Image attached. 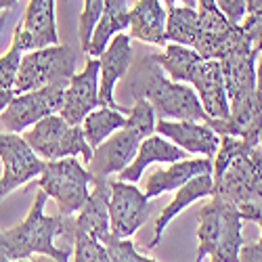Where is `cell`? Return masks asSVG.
Listing matches in <instances>:
<instances>
[{
    "label": "cell",
    "mask_w": 262,
    "mask_h": 262,
    "mask_svg": "<svg viewBox=\"0 0 262 262\" xmlns=\"http://www.w3.org/2000/svg\"><path fill=\"white\" fill-rule=\"evenodd\" d=\"M0 162L5 166L0 179V202L17 187L38 179L45 168V162L34 154L24 137L13 133H0Z\"/></svg>",
    "instance_id": "7c38bea8"
},
{
    "label": "cell",
    "mask_w": 262,
    "mask_h": 262,
    "mask_svg": "<svg viewBox=\"0 0 262 262\" xmlns=\"http://www.w3.org/2000/svg\"><path fill=\"white\" fill-rule=\"evenodd\" d=\"M156 135L168 139L179 149L187 154L214 158L221 137H218L208 124L202 122H172V120H158L156 122Z\"/></svg>",
    "instance_id": "e0dca14e"
},
{
    "label": "cell",
    "mask_w": 262,
    "mask_h": 262,
    "mask_svg": "<svg viewBox=\"0 0 262 262\" xmlns=\"http://www.w3.org/2000/svg\"><path fill=\"white\" fill-rule=\"evenodd\" d=\"M21 57H24V51L17 45H11V49L0 57V91L13 93L17 74H19V65H21Z\"/></svg>",
    "instance_id": "f546056e"
},
{
    "label": "cell",
    "mask_w": 262,
    "mask_h": 262,
    "mask_svg": "<svg viewBox=\"0 0 262 262\" xmlns=\"http://www.w3.org/2000/svg\"><path fill=\"white\" fill-rule=\"evenodd\" d=\"M17 262H59L55 258H49V256H36V258H28V260H17Z\"/></svg>",
    "instance_id": "8d00e7d4"
},
{
    "label": "cell",
    "mask_w": 262,
    "mask_h": 262,
    "mask_svg": "<svg viewBox=\"0 0 262 262\" xmlns=\"http://www.w3.org/2000/svg\"><path fill=\"white\" fill-rule=\"evenodd\" d=\"M256 57L258 55L242 34L218 61L223 68L229 109L244 105L256 97Z\"/></svg>",
    "instance_id": "30bf717a"
},
{
    "label": "cell",
    "mask_w": 262,
    "mask_h": 262,
    "mask_svg": "<svg viewBox=\"0 0 262 262\" xmlns=\"http://www.w3.org/2000/svg\"><path fill=\"white\" fill-rule=\"evenodd\" d=\"M130 28V9H128V0H105L103 15L99 19V24L93 32L91 45H89V55L91 59H99L107 45L112 42L114 36L124 34V30Z\"/></svg>",
    "instance_id": "603a6c76"
},
{
    "label": "cell",
    "mask_w": 262,
    "mask_h": 262,
    "mask_svg": "<svg viewBox=\"0 0 262 262\" xmlns=\"http://www.w3.org/2000/svg\"><path fill=\"white\" fill-rule=\"evenodd\" d=\"M133 38L128 34H118L112 38V42L107 45L105 53L99 57L101 70H99V101L101 107L107 109H116L128 116L130 107H124L116 99V86L118 82L128 74L130 65L135 59V49H133Z\"/></svg>",
    "instance_id": "5bb4252c"
},
{
    "label": "cell",
    "mask_w": 262,
    "mask_h": 262,
    "mask_svg": "<svg viewBox=\"0 0 262 262\" xmlns=\"http://www.w3.org/2000/svg\"><path fill=\"white\" fill-rule=\"evenodd\" d=\"M164 5H166L168 9L177 7V5H181V7H189V9H198V0H164Z\"/></svg>",
    "instance_id": "836d02e7"
},
{
    "label": "cell",
    "mask_w": 262,
    "mask_h": 262,
    "mask_svg": "<svg viewBox=\"0 0 262 262\" xmlns=\"http://www.w3.org/2000/svg\"><path fill=\"white\" fill-rule=\"evenodd\" d=\"M246 9H248V15L258 13L262 9V0H246Z\"/></svg>",
    "instance_id": "e575fe53"
},
{
    "label": "cell",
    "mask_w": 262,
    "mask_h": 262,
    "mask_svg": "<svg viewBox=\"0 0 262 262\" xmlns=\"http://www.w3.org/2000/svg\"><path fill=\"white\" fill-rule=\"evenodd\" d=\"M256 59H258V65H256V97L262 103V53Z\"/></svg>",
    "instance_id": "d6a6232c"
},
{
    "label": "cell",
    "mask_w": 262,
    "mask_h": 262,
    "mask_svg": "<svg viewBox=\"0 0 262 262\" xmlns=\"http://www.w3.org/2000/svg\"><path fill=\"white\" fill-rule=\"evenodd\" d=\"M76 74V51L70 45H55L40 51H30L21 57L13 97L51 84L68 86Z\"/></svg>",
    "instance_id": "8992f818"
},
{
    "label": "cell",
    "mask_w": 262,
    "mask_h": 262,
    "mask_svg": "<svg viewBox=\"0 0 262 262\" xmlns=\"http://www.w3.org/2000/svg\"><path fill=\"white\" fill-rule=\"evenodd\" d=\"M126 126V116L116 109H107V107H99L95 112H91L82 122V130L86 143L91 145V149L95 151L99 145H103L109 137H112L116 130Z\"/></svg>",
    "instance_id": "cb8c5ba5"
},
{
    "label": "cell",
    "mask_w": 262,
    "mask_h": 262,
    "mask_svg": "<svg viewBox=\"0 0 262 262\" xmlns=\"http://www.w3.org/2000/svg\"><path fill=\"white\" fill-rule=\"evenodd\" d=\"M212 187H214V181H212V174H202V177H195L191 179L187 185H183L177 195H174V200L164 208V212L158 216L156 221V229H154V239L149 242V250L158 248V244L162 242V235L164 231L168 229V225L177 218L185 208H189L193 202H198L202 198H208L212 195Z\"/></svg>",
    "instance_id": "7402d4cb"
},
{
    "label": "cell",
    "mask_w": 262,
    "mask_h": 262,
    "mask_svg": "<svg viewBox=\"0 0 262 262\" xmlns=\"http://www.w3.org/2000/svg\"><path fill=\"white\" fill-rule=\"evenodd\" d=\"M244 218L239 208L221 198H212L200 212L198 227V254L195 262H202L206 256L212 262H237L244 242Z\"/></svg>",
    "instance_id": "5b68a950"
},
{
    "label": "cell",
    "mask_w": 262,
    "mask_h": 262,
    "mask_svg": "<svg viewBox=\"0 0 262 262\" xmlns=\"http://www.w3.org/2000/svg\"><path fill=\"white\" fill-rule=\"evenodd\" d=\"M212 174V160L210 158H195V160H181L170 164L166 170H156L147 177L145 195L147 200H156L166 191H179L191 179Z\"/></svg>",
    "instance_id": "d6986e66"
},
{
    "label": "cell",
    "mask_w": 262,
    "mask_h": 262,
    "mask_svg": "<svg viewBox=\"0 0 262 262\" xmlns=\"http://www.w3.org/2000/svg\"><path fill=\"white\" fill-rule=\"evenodd\" d=\"M154 55L158 65L172 82L189 84L198 93L208 118L229 120L231 109H229L221 63L214 59H202L193 49L181 45H168L164 53H154Z\"/></svg>",
    "instance_id": "3957f363"
},
{
    "label": "cell",
    "mask_w": 262,
    "mask_h": 262,
    "mask_svg": "<svg viewBox=\"0 0 262 262\" xmlns=\"http://www.w3.org/2000/svg\"><path fill=\"white\" fill-rule=\"evenodd\" d=\"M242 32L246 36V40L250 42V47L256 55L262 53V9L258 13H252L244 19L242 24Z\"/></svg>",
    "instance_id": "4dcf8cb0"
},
{
    "label": "cell",
    "mask_w": 262,
    "mask_h": 262,
    "mask_svg": "<svg viewBox=\"0 0 262 262\" xmlns=\"http://www.w3.org/2000/svg\"><path fill=\"white\" fill-rule=\"evenodd\" d=\"M147 137L141 130L133 128V126H124L120 130L109 137L103 145H99L93 151L91 162L86 164L93 181H105L112 174H120L122 170H126L130 166V162L135 160V156L139 154V147Z\"/></svg>",
    "instance_id": "4fadbf2b"
},
{
    "label": "cell",
    "mask_w": 262,
    "mask_h": 262,
    "mask_svg": "<svg viewBox=\"0 0 262 262\" xmlns=\"http://www.w3.org/2000/svg\"><path fill=\"white\" fill-rule=\"evenodd\" d=\"M103 7H105V0H84V9H82L80 26H78V40H80V47L84 53L89 51L93 32L103 15Z\"/></svg>",
    "instance_id": "484cf974"
},
{
    "label": "cell",
    "mask_w": 262,
    "mask_h": 262,
    "mask_svg": "<svg viewBox=\"0 0 262 262\" xmlns=\"http://www.w3.org/2000/svg\"><path fill=\"white\" fill-rule=\"evenodd\" d=\"M187 151L179 149L174 143H170L168 139L160 137V135H151L147 137L141 147H139V154L135 156V160L130 162V166L126 170H122L118 174L116 181H122V183H130V185H137V181L143 177V172L147 166L151 164H160V162H168V164H174V162H181V160H187Z\"/></svg>",
    "instance_id": "44dd1931"
},
{
    "label": "cell",
    "mask_w": 262,
    "mask_h": 262,
    "mask_svg": "<svg viewBox=\"0 0 262 262\" xmlns=\"http://www.w3.org/2000/svg\"><path fill=\"white\" fill-rule=\"evenodd\" d=\"M72 242H74V262H112L107 248L97 239L84 233H74Z\"/></svg>",
    "instance_id": "4316f807"
},
{
    "label": "cell",
    "mask_w": 262,
    "mask_h": 262,
    "mask_svg": "<svg viewBox=\"0 0 262 262\" xmlns=\"http://www.w3.org/2000/svg\"><path fill=\"white\" fill-rule=\"evenodd\" d=\"M212 198L239 206L262 204V147L223 135L212 160Z\"/></svg>",
    "instance_id": "7a4b0ae2"
},
{
    "label": "cell",
    "mask_w": 262,
    "mask_h": 262,
    "mask_svg": "<svg viewBox=\"0 0 262 262\" xmlns=\"http://www.w3.org/2000/svg\"><path fill=\"white\" fill-rule=\"evenodd\" d=\"M0 262H11V260H9V258H7L3 252H0Z\"/></svg>",
    "instance_id": "ab89813d"
},
{
    "label": "cell",
    "mask_w": 262,
    "mask_h": 262,
    "mask_svg": "<svg viewBox=\"0 0 262 262\" xmlns=\"http://www.w3.org/2000/svg\"><path fill=\"white\" fill-rule=\"evenodd\" d=\"M166 19L168 11L162 0H137L130 9V38L166 49Z\"/></svg>",
    "instance_id": "ffe728a7"
},
{
    "label": "cell",
    "mask_w": 262,
    "mask_h": 262,
    "mask_svg": "<svg viewBox=\"0 0 262 262\" xmlns=\"http://www.w3.org/2000/svg\"><path fill=\"white\" fill-rule=\"evenodd\" d=\"M99 59H89L84 70L74 74L68 89H65L63 105L59 116L70 126H80L91 112L101 107L99 101Z\"/></svg>",
    "instance_id": "9a60e30c"
},
{
    "label": "cell",
    "mask_w": 262,
    "mask_h": 262,
    "mask_svg": "<svg viewBox=\"0 0 262 262\" xmlns=\"http://www.w3.org/2000/svg\"><path fill=\"white\" fill-rule=\"evenodd\" d=\"M74 233H84L97 242L105 244L112 235L109 229V179L93 181L89 200L74 218Z\"/></svg>",
    "instance_id": "ac0fdd59"
},
{
    "label": "cell",
    "mask_w": 262,
    "mask_h": 262,
    "mask_svg": "<svg viewBox=\"0 0 262 262\" xmlns=\"http://www.w3.org/2000/svg\"><path fill=\"white\" fill-rule=\"evenodd\" d=\"M17 5V0H0V13L3 11H11Z\"/></svg>",
    "instance_id": "74e56055"
},
{
    "label": "cell",
    "mask_w": 262,
    "mask_h": 262,
    "mask_svg": "<svg viewBox=\"0 0 262 262\" xmlns=\"http://www.w3.org/2000/svg\"><path fill=\"white\" fill-rule=\"evenodd\" d=\"M103 246L107 248V254L112 258V262H158L154 258L143 256L135 248V244L128 242V239H118L114 235H109Z\"/></svg>",
    "instance_id": "f1b7e54d"
},
{
    "label": "cell",
    "mask_w": 262,
    "mask_h": 262,
    "mask_svg": "<svg viewBox=\"0 0 262 262\" xmlns=\"http://www.w3.org/2000/svg\"><path fill=\"white\" fill-rule=\"evenodd\" d=\"M24 141L32 147V151L40 160L47 162L84 156V162L89 164L93 158V149L86 143L82 124L70 126L59 114L34 124V128L26 133Z\"/></svg>",
    "instance_id": "ba28073f"
},
{
    "label": "cell",
    "mask_w": 262,
    "mask_h": 262,
    "mask_svg": "<svg viewBox=\"0 0 262 262\" xmlns=\"http://www.w3.org/2000/svg\"><path fill=\"white\" fill-rule=\"evenodd\" d=\"M260 147H262V130H260Z\"/></svg>",
    "instance_id": "b9f144b4"
},
{
    "label": "cell",
    "mask_w": 262,
    "mask_h": 262,
    "mask_svg": "<svg viewBox=\"0 0 262 262\" xmlns=\"http://www.w3.org/2000/svg\"><path fill=\"white\" fill-rule=\"evenodd\" d=\"M11 99H13V93H5V91H0V114L5 112V107L11 103Z\"/></svg>",
    "instance_id": "d590c367"
},
{
    "label": "cell",
    "mask_w": 262,
    "mask_h": 262,
    "mask_svg": "<svg viewBox=\"0 0 262 262\" xmlns=\"http://www.w3.org/2000/svg\"><path fill=\"white\" fill-rule=\"evenodd\" d=\"M0 250H3V231H0Z\"/></svg>",
    "instance_id": "60d3db41"
},
{
    "label": "cell",
    "mask_w": 262,
    "mask_h": 262,
    "mask_svg": "<svg viewBox=\"0 0 262 262\" xmlns=\"http://www.w3.org/2000/svg\"><path fill=\"white\" fill-rule=\"evenodd\" d=\"M49 195L38 191L34 206L28 218L21 225L3 231V252L11 262L28 260L32 256H49L59 262L70 260V250H61L55 246V237H70L74 239V216H47Z\"/></svg>",
    "instance_id": "277c9868"
},
{
    "label": "cell",
    "mask_w": 262,
    "mask_h": 262,
    "mask_svg": "<svg viewBox=\"0 0 262 262\" xmlns=\"http://www.w3.org/2000/svg\"><path fill=\"white\" fill-rule=\"evenodd\" d=\"M65 89H68L65 84H51L45 89L13 97L11 103L5 107V112L0 114V124L5 126L7 133L19 135L21 130L38 124L40 120L59 114Z\"/></svg>",
    "instance_id": "9c48e42d"
},
{
    "label": "cell",
    "mask_w": 262,
    "mask_h": 262,
    "mask_svg": "<svg viewBox=\"0 0 262 262\" xmlns=\"http://www.w3.org/2000/svg\"><path fill=\"white\" fill-rule=\"evenodd\" d=\"M93 177L76 158H63L57 162H45L38 187L57 202L61 216H74L82 210L91 195Z\"/></svg>",
    "instance_id": "52a82bcc"
},
{
    "label": "cell",
    "mask_w": 262,
    "mask_h": 262,
    "mask_svg": "<svg viewBox=\"0 0 262 262\" xmlns=\"http://www.w3.org/2000/svg\"><path fill=\"white\" fill-rule=\"evenodd\" d=\"M13 45L28 53L59 45L55 0H30L24 19L15 30Z\"/></svg>",
    "instance_id": "2e32d148"
},
{
    "label": "cell",
    "mask_w": 262,
    "mask_h": 262,
    "mask_svg": "<svg viewBox=\"0 0 262 262\" xmlns=\"http://www.w3.org/2000/svg\"><path fill=\"white\" fill-rule=\"evenodd\" d=\"M195 38H198V9H189L181 5L168 9V19H166L168 45H181L193 49Z\"/></svg>",
    "instance_id": "d4e9b609"
},
{
    "label": "cell",
    "mask_w": 262,
    "mask_h": 262,
    "mask_svg": "<svg viewBox=\"0 0 262 262\" xmlns=\"http://www.w3.org/2000/svg\"><path fill=\"white\" fill-rule=\"evenodd\" d=\"M239 214L244 221H252L260 227V239L252 246H244L237 262H262V204L239 206Z\"/></svg>",
    "instance_id": "83f0119b"
},
{
    "label": "cell",
    "mask_w": 262,
    "mask_h": 262,
    "mask_svg": "<svg viewBox=\"0 0 262 262\" xmlns=\"http://www.w3.org/2000/svg\"><path fill=\"white\" fill-rule=\"evenodd\" d=\"M151 200L137 185L109 179V229L118 239L135 235L151 214Z\"/></svg>",
    "instance_id": "8fae6325"
},
{
    "label": "cell",
    "mask_w": 262,
    "mask_h": 262,
    "mask_svg": "<svg viewBox=\"0 0 262 262\" xmlns=\"http://www.w3.org/2000/svg\"><path fill=\"white\" fill-rule=\"evenodd\" d=\"M214 5L221 11L233 26H242L244 19L248 17L246 0H214Z\"/></svg>",
    "instance_id": "1f68e13d"
},
{
    "label": "cell",
    "mask_w": 262,
    "mask_h": 262,
    "mask_svg": "<svg viewBox=\"0 0 262 262\" xmlns=\"http://www.w3.org/2000/svg\"><path fill=\"white\" fill-rule=\"evenodd\" d=\"M122 97L128 99H145L158 120L172 122H202L208 124L212 118L204 112L200 97L189 84L172 82L164 70L158 65L154 53H145L137 61H133L128 74L124 76Z\"/></svg>",
    "instance_id": "6da1fadb"
},
{
    "label": "cell",
    "mask_w": 262,
    "mask_h": 262,
    "mask_svg": "<svg viewBox=\"0 0 262 262\" xmlns=\"http://www.w3.org/2000/svg\"><path fill=\"white\" fill-rule=\"evenodd\" d=\"M9 15H11V11H3V13H0V34H3V30H5V26H7Z\"/></svg>",
    "instance_id": "f35d334b"
}]
</instances>
